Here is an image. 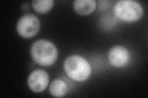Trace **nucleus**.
I'll use <instances>...</instances> for the list:
<instances>
[{"label": "nucleus", "instance_id": "obj_9", "mask_svg": "<svg viewBox=\"0 0 148 98\" xmlns=\"http://www.w3.org/2000/svg\"><path fill=\"white\" fill-rule=\"evenodd\" d=\"M53 0H36L32 3L34 10L39 14H46L49 12L53 6Z\"/></svg>", "mask_w": 148, "mask_h": 98}, {"label": "nucleus", "instance_id": "obj_2", "mask_svg": "<svg viewBox=\"0 0 148 98\" xmlns=\"http://www.w3.org/2000/svg\"><path fill=\"white\" fill-rule=\"evenodd\" d=\"M64 69L67 76L76 82L86 80L91 73V68L88 62L77 55L69 56L65 59Z\"/></svg>", "mask_w": 148, "mask_h": 98}, {"label": "nucleus", "instance_id": "obj_10", "mask_svg": "<svg viewBox=\"0 0 148 98\" xmlns=\"http://www.w3.org/2000/svg\"><path fill=\"white\" fill-rule=\"evenodd\" d=\"M25 6H24V4H23V5H22V7H24V9H22L23 10H25V11H26V10H27L29 8V5H28V4L27 3H25Z\"/></svg>", "mask_w": 148, "mask_h": 98}, {"label": "nucleus", "instance_id": "obj_6", "mask_svg": "<svg viewBox=\"0 0 148 98\" xmlns=\"http://www.w3.org/2000/svg\"><path fill=\"white\" fill-rule=\"evenodd\" d=\"M108 58L112 66L118 68H123L129 62L130 53L124 47L115 45L109 50Z\"/></svg>", "mask_w": 148, "mask_h": 98}, {"label": "nucleus", "instance_id": "obj_5", "mask_svg": "<svg viewBox=\"0 0 148 98\" xmlns=\"http://www.w3.org/2000/svg\"><path fill=\"white\" fill-rule=\"evenodd\" d=\"M48 73L43 69H36L32 71L28 77V85L30 89L35 93L44 91L49 83Z\"/></svg>", "mask_w": 148, "mask_h": 98}, {"label": "nucleus", "instance_id": "obj_4", "mask_svg": "<svg viewBox=\"0 0 148 98\" xmlns=\"http://www.w3.org/2000/svg\"><path fill=\"white\" fill-rule=\"evenodd\" d=\"M40 22L38 18L32 14H27L23 16L17 23V31L21 36L24 38H30L38 32Z\"/></svg>", "mask_w": 148, "mask_h": 98}, {"label": "nucleus", "instance_id": "obj_7", "mask_svg": "<svg viewBox=\"0 0 148 98\" xmlns=\"http://www.w3.org/2000/svg\"><path fill=\"white\" fill-rule=\"evenodd\" d=\"M73 7L75 11L81 16H88L93 12L96 7L95 0H76Z\"/></svg>", "mask_w": 148, "mask_h": 98}, {"label": "nucleus", "instance_id": "obj_8", "mask_svg": "<svg viewBox=\"0 0 148 98\" xmlns=\"http://www.w3.org/2000/svg\"><path fill=\"white\" fill-rule=\"evenodd\" d=\"M67 84L60 79H55L49 86L50 94L56 97H63L67 93Z\"/></svg>", "mask_w": 148, "mask_h": 98}, {"label": "nucleus", "instance_id": "obj_3", "mask_svg": "<svg viewBox=\"0 0 148 98\" xmlns=\"http://www.w3.org/2000/svg\"><path fill=\"white\" fill-rule=\"evenodd\" d=\"M114 13L119 18L126 22H133L140 19L143 10L141 4L132 0H122L114 6Z\"/></svg>", "mask_w": 148, "mask_h": 98}, {"label": "nucleus", "instance_id": "obj_1", "mask_svg": "<svg viewBox=\"0 0 148 98\" xmlns=\"http://www.w3.org/2000/svg\"><path fill=\"white\" fill-rule=\"evenodd\" d=\"M30 54L36 63L42 66H49L57 59L58 50L51 42L41 39L32 44Z\"/></svg>", "mask_w": 148, "mask_h": 98}]
</instances>
